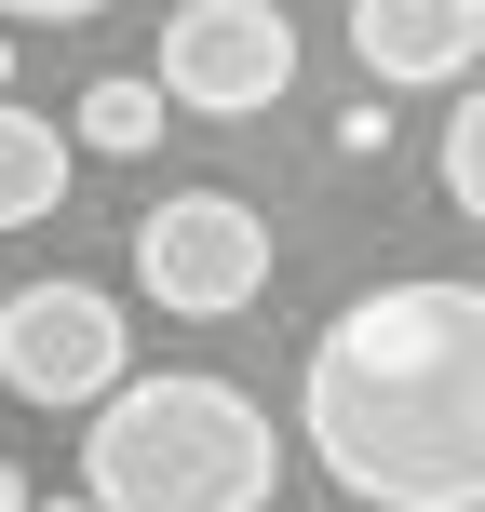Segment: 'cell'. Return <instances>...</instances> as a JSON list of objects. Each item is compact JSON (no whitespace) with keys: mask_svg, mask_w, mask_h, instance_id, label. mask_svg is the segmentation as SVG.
<instances>
[{"mask_svg":"<svg viewBox=\"0 0 485 512\" xmlns=\"http://www.w3.org/2000/svg\"><path fill=\"white\" fill-rule=\"evenodd\" d=\"M0 391L14 405H108L135 391V337H122V297L108 283H14L0 297Z\"/></svg>","mask_w":485,"mask_h":512,"instance_id":"4","label":"cell"},{"mask_svg":"<svg viewBox=\"0 0 485 512\" xmlns=\"http://www.w3.org/2000/svg\"><path fill=\"white\" fill-rule=\"evenodd\" d=\"M14 27H81V14H108V0H0Z\"/></svg>","mask_w":485,"mask_h":512,"instance_id":"10","label":"cell"},{"mask_svg":"<svg viewBox=\"0 0 485 512\" xmlns=\"http://www.w3.org/2000/svg\"><path fill=\"white\" fill-rule=\"evenodd\" d=\"M135 283H149L176 324H230L270 297V216L243 189H162L135 216Z\"/></svg>","mask_w":485,"mask_h":512,"instance_id":"3","label":"cell"},{"mask_svg":"<svg viewBox=\"0 0 485 512\" xmlns=\"http://www.w3.org/2000/svg\"><path fill=\"white\" fill-rule=\"evenodd\" d=\"M41 512H95V499H81V486H68V499H41Z\"/></svg>","mask_w":485,"mask_h":512,"instance_id":"13","label":"cell"},{"mask_svg":"<svg viewBox=\"0 0 485 512\" xmlns=\"http://www.w3.org/2000/svg\"><path fill=\"white\" fill-rule=\"evenodd\" d=\"M432 176H445V203H459L472 230H485V81H472L459 108H445V149H432Z\"/></svg>","mask_w":485,"mask_h":512,"instance_id":"9","label":"cell"},{"mask_svg":"<svg viewBox=\"0 0 485 512\" xmlns=\"http://www.w3.org/2000/svg\"><path fill=\"white\" fill-rule=\"evenodd\" d=\"M351 54H364L378 95L472 81V68H485V0H351Z\"/></svg>","mask_w":485,"mask_h":512,"instance_id":"6","label":"cell"},{"mask_svg":"<svg viewBox=\"0 0 485 512\" xmlns=\"http://www.w3.org/2000/svg\"><path fill=\"white\" fill-rule=\"evenodd\" d=\"M149 81L176 108H203V122H256V108L297 81V27H283V0H176Z\"/></svg>","mask_w":485,"mask_h":512,"instance_id":"5","label":"cell"},{"mask_svg":"<svg viewBox=\"0 0 485 512\" xmlns=\"http://www.w3.org/2000/svg\"><path fill=\"white\" fill-rule=\"evenodd\" d=\"M297 445L364 512H485V283H364L297 364Z\"/></svg>","mask_w":485,"mask_h":512,"instance_id":"1","label":"cell"},{"mask_svg":"<svg viewBox=\"0 0 485 512\" xmlns=\"http://www.w3.org/2000/svg\"><path fill=\"white\" fill-rule=\"evenodd\" d=\"M270 486H283L270 405L203 364H135V391H108L81 432L95 512H270Z\"/></svg>","mask_w":485,"mask_h":512,"instance_id":"2","label":"cell"},{"mask_svg":"<svg viewBox=\"0 0 485 512\" xmlns=\"http://www.w3.org/2000/svg\"><path fill=\"white\" fill-rule=\"evenodd\" d=\"M162 108H176V95H162L149 68H122V81H81L68 135H81L95 162H149V149H162Z\"/></svg>","mask_w":485,"mask_h":512,"instance_id":"8","label":"cell"},{"mask_svg":"<svg viewBox=\"0 0 485 512\" xmlns=\"http://www.w3.org/2000/svg\"><path fill=\"white\" fill-rule=\"evenodd\" d=\"M14 41H27V27H0V81H14Z\"/></svg>","mask_w":485,"mask_h":512,"instance_id":"12","label":"cell"},{"mask_svg":"<svg viewBox=\"0 0 485 512\" xmlns=\"http://www.w3.org/2000/svg\"><path fill=\"white\" fill-rule=\"evenodd\" d=\"M0 512H41V499H27V472H14V459H0Z\"/></svg>","mask_w":485,"mask_h":512,"instance_id":"11","label":"cell"},{"mask_svg":"<svg viewBox=\"0 0 485 512\" xmlns=\"http://www.w3.org/2000/svg\"><path fill=\"white\" fill-rule=\"evenodd\" d=\"M68 162H81V135L54 122V108L0 95V230H41V216L68 203Z\"/></svg>","mask_w":485,"mask_h":512,"instance_id":"7","label":"cell"}]
</instances>
